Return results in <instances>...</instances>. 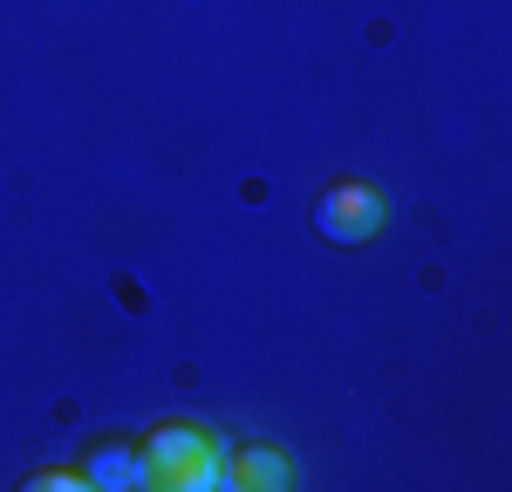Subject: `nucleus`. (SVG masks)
<instances>
[{
  "label": "nucleus",
  "instance_id": "obj_1",
  "mask_svg": "<svg viewBox=\"0 0 512 492\" xmlns=\"http://www.w3.org/2000/svg\"><path fill=\"white\" fill-rule=\"evenodd\" d=\"M137 451H144L158 492H219V438L212 431L171 417V424H151Z\"/></svg>",
  "mask_w": 512,
  "mask_h": 492
},
{
  "label": "nucleus",
  "instance_id": "obj_5",
  "mask_svg": "<svg viewBox=\"0 0 512 492\" xmlns=\"http://www.w3.org/2000/svg\"><path fill=\"white\" fill-rule=\"evenodd\" d=\"M28 486H35V492H62V486H82V472H69V465H48V472H35Z\"/></svg>",
  "mask_w": 512,
  "mask_h": 492
},
{
  "label": "nucleus",
  "instance_id": "obj_2",
  "mask_svg": "<svg viewBox=\"0 0 512 492\" xmlns=\"http://www.w3.org/2000/svg\"><path fill=\"white\" fill-rule=\"evenodd\" d=\"M376 226H383V199L362 178H342V185H328L315 199V233L328 246H362V240H376Z\"/></svg>",
  "mask_w": 512,
  "mask_h": 492
},
{
  "label": "nucleus",
  "instance_id": "obj_4",
  "mask_svg": "<svg viewBox=\"0 0 512 492\" xmlns=\"http://www.w3.org/2000/svg\"><path fill=\"white\" fill-rule=\"evenodd\" d=\"M82 486H96V492H151V465H144V451L137 445H89L82 451Z\"/></svg>",
  "mask_w": 512,
  "mask_h": 492
},
{
  "label": "nucleus",
  "instance_id": "obj_3",
  "mask_svg": "<svg viewBox=\"0 0 512 492\" xmlns=\"http://www.w3.org/2000/svg\"><path fill=\"white\" fill-rule=\"evenodd\" d=\"M219 486H226V492H287V486H294V458L274 451V445L219 451Z\"/></svg>",
  "mask_w": 512,
  "mask_h": 492
}]
</instances>
